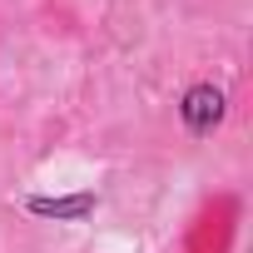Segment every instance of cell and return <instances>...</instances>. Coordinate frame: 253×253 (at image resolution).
<instances>
[{"label":"cell","instance_id":"6da1fadb","mask_svg":"<svg viewBox=\"0 0 253 253\" xmlns=\"http://www.w3.org/2000/svg\"><path fill=\"white\" fill-rule=\"evenodd\" d=\"M179 119H184V129H189L194 139L213 134L218 119H223V89H218V84H194V89L184 94V104H179Z\"/></svg>","mask_w":253,"mask_h":253},{"label":"cell","instance_id":"7a4b0ae2","mask_svg":"<svg viewBox=\"0 0 253 253\" xmlns=\"http://www.w3.org/2000/svg\"><path fill=\"white\" fill-rule=\"evenodd\" d=\"M94 194L89 189H80V194H65V199H50V194H30L25 199V209L35 213V218H55V223H84L89 213H94Z\"/></svg>","mask_w":253,"mask_h":253}]
</instances>
